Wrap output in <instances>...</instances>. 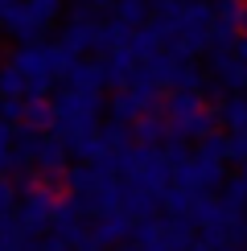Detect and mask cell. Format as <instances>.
Wrapping results in <instances>:
<instances>
[{"label": "cell", "instance_id": "cell-1", "mask_svg": "<svg viewBox=\"0 0 247 251\" xmlns=\"http://www.w3.org/2000/svg\"><path fill=\"white\" fill-rule=\"evenodd\" d=\"M95 33H99V17H95V8L82 0V4L66 8V29H62L58 46H66L74 58H87L91 50H95Z\"/></svg>", "mask_w": 247, "mask_h": 251}, {"label": "cell", "instance_id": "cell-2", "mask_svg": "<svg viewBox=\"0 0 247 251\" xmlns=\"http://www.w3.org/2000/svg\"><path fill=\"white\" fill-rule=\"evenodd\" d=\"M206 62H210V78L226 95H247V62L235 58V50H206Z\"/></svg>", "mask_w": 247, "mask_h": 251}, {"label": "cell", "instance_id": "cell-3", "mask_svg": "<svg viewBox=\"0 0 247 251\" xmlns=\"http://www.w3.org/2000/svg\"><path fill=\"white\" fill-rule=\"evenodd\" d=\"M120 210L132 218V223H144L161 210V194L148 190V185H136V181H124V194H120Z\"/></svg>", "mask_w": 247, "mask_h": 251}, {"label": "cell", "instance_id": "cell-4", "mask_svg": "<svg viewBox=\"0 0 247 251\" xmlns=\"http://www.w3.org/2000/svg\"><path fill=\"white\" fill-rule=\"evenodd\" d=\"M62 87H66V91H87V95H99V91L107 87V75H103V58H95V62L78 58L74 66L62 75Z\"/></svg>", "mask_w": 247, "mask_h": 251}, {"label": "cell", "instance_id": "cell-5", "mask_svg": "<svg viewBox=\"0 0 247 251\" xmlns=\"http://www.w3.org/2000/svg\"><path fill=\"white\" fill-rule=\"evenodd\" d=\"M132 218L124 214V210H111V214H99L95 218V231H91V239H95L99 247H107V243H116L124 247V239H132Z\"/></svg>", "mask_w": 247, "mask_h": 251}, {"label": "cell", "instance_id": "cell-6", "mask_svg": "<svg viewBox=\"0 0 247 251\" xmlns=\"http://www.w3.org/2000/svg\"><path fill=\"white\" fill-rule=\"evenodd\" d=\"M202 107H210L202 91H169V95H165V103H161V116L169 120V124H181V120L198 116Z\"/></svg>", "mask_w": 247, "mask_h": 251}, {"label": "cell", "instance_id": "cell-7", "mask_svg": "<svg viewBox=\"0 0 247 251\" xmlns=\"http://www.w3.org/2000/svg\"><path fill=\"white\" fill-rule=\"evenodd\" d=\"M136 70H140V58L132 54L128 46L103 58V75H107V87H111V91H124V87L132 82V75H136Z\"/></svg>", "mask_w": 247, "mask_h": 251}, {"label": "cell", "instance_id": "cell-8", "mask_svg": "<svg viewBox=\"0 0 247 251\" xmlns=\"http://www.w3.org/2000/svg\"><path fill=\"white\" fill-rule=\"evenodd\" d=\"M169 136H173V128H169V120H165L161 111H148V116H140L136 124H132V140L144 144V149H157V144H165Z\"/></svg>", "mask_w": 247, "mask_h": 251}, {"label": "cell", "instance_id": "cell-9", "mask_svg": "<svg viewBox=\"0 0 247 251\" xmlns=\"http://www.w3.org/2000/svg\"><path fill=\"white\" fill-rule=\"evenodd\" d=\"M128 37H132V29L124 25V21H116V17L99 21V33H95V54H99V58L116 54V50H124V46H128Z\"/></svg>", "mask_w": 247, "mask_h": 251}, {"label": "cell", "instance_id": "cell-10", "mask_svg": "<svg viewBox=\"0 0 247 251\" xmlns=\"http://www.w3.org/2000/svg\"><path fill=\"white\" fill-rule=\"evenodd\" d=\"M231 152V132H210L206 140L194 144V161H210V165H226Z\"/></svg>", "mask_w": 247, "mask_h": 251}, {"label": "cell", "instance_id": "cell-11", "mask_svg": "<svg viewBox=\"0 0 247 251\" xmlns=\"http://www.w3.org/2000/svg\"><path fill=\"white\" fill-rule=\"evenodd\" d=\"M140 116H148V107L132 95V91H116L111 95V120H120V124H136Z\"/></svg>", "mask_w": 247, "mask_h": 251}, {"label": "cell", "instance_id": "cell-12", "mask_svg": "<svg viewBox=\"0 0 247 251\" xmlns=\"http://www.w3.org/2000/svg\"><path fill=\"white\" fill-rule=\"evenodd\" d=\"M128 50H132V54H136L140 62H148V58H157L165 46H161L157 29H152V25H144V29H132V37H128Z\"/></svg>", "mask_w": 247, "mask_h": 251}, {"label": "cell", "instance_id": "cell-13", "mask_svg": "<svg viewBox=\"0 0 247 251\" xmlns=\"http://www.w3.org/2000/svg\"><path fill=\"white\" fill-rule=\"evenodd\" d=\"M111 17H116V21H124L128 29H144V25L152 21V8H148V0H120Z\"/></svg>", "mask_w": 247, "mask_h": 251}, {"label": "cell", "instance_id": "cell-14", "mask_svg": "<svg viewBox=\"0 0 247 251\" xmlns=\"http://www.w3.org/2000/svg\"><path fill=\"white\" fill-rule=\"evenodd\" d=\"M54 120H58L54 99H25V124H29V128L49 132V128H54Z\"/></svg>", "mask_w": 247, "mask_h": 251}, {"label": "cell", "instance_id": "cell-15", "mask_svg": "<svg viewBox=\"0 0 247 251\" xmlns=\"http://www.w3.org/2000/svg\"><path fill=\"white\" fill-rule=\"evenodd\" d=\"M219 120H222L231 132H247V95H231V99H222Z\"/></svg>", "mask_w": 247, "mask_h": 251}, {"label": "cell", "instance_id": "cell-16", "mask_svg": "<svg viewBox=\"0 0 247 251\" xmlns=\"http://www.w3.org/2000/svg\"><path fill=\"white\" fill-rule=\"evenodd\" d=\"M25 91H29L25 75L4 58V66H0V95H4V99H25Z\"/></svg>", "mask_w": 247, "mask_h": 251}, {"label": "cell", "instance_id": "cell-17", "mask_svg": "<svg viewBox=\"0 0 247 251\" xmlns=\"http://www.w3.org/2000/svg\"><path fill=\"white\" fill-rule=\"evenodd\" d=\"M219 202L226 206L231 214H239L243 206H247V177L239 173V177H226V185H222V198Z\"/></svg>", "mask_w": 247, "mask_h": 251}, {"label": "cell", "instance_id": "cell-18", "mask_svg": "<svg viewBox=\"0 0 247 251\" xmlns=\"http://www.w3.org/2000/svg\"><path fill=\"white\" fill-rule=\"evenodd\" d=\"M29 13H33L37 21H41V25H54V21L62 17V0H29Z\"/></svg>", "mask_w": 247, "mask_h": 251}, {"label": "cell", "instance_id": "cell-19", "mask_svg": "<svg viewBox=\"0 0 247 251\" xmlns=\"http://www.w3.org/2000/svg\"><path fill=\"white\" fill-rule=\"evenodd\" d=\"M0 120L13 124V128H21V124H25V99H4L0 103Z\"/></svg>", "mask_w": 247, "mask_h": 251}, {"label": "cell", "instance_id": "cell-20", "mask_svg": "<svg viewBox=\"0 0 247 251\" xmlns=\"http://www.w3.org/2000/svg\"><path fill=\"white\" fill-rule=\"evenodd\" d=\"M226 165H247V132H231V152Z\"/></svg>", "mask_w": 247, "mask_h": 251}, {"label": "cell", "instance_id": "cell-21", "mask_svg": "<svg viewBox=\"0 0 247 251\" xmlns=\"http://www.w3.org/2000/svg\"><path fill=\"white\" fill-rule=\"evenodd\" d=\"M243 4H247V0H214V17L239 21V17H243Z\"/></svg>", "mask_w": 247, "mask_h": 251}, {"label": "cell", "instance_id": "cell-22", "mask_svg": "<svg viewBox=\"0 0 247 251\" xmlns=\"http://www.w3.org/2000/svg\"><path fill=\"white\" fill-rule=\"evenodd\" d=\"M13 198H17V185L8 181V177H0V218L13 214Z\"/></svg>", "mask_w": 247, "mask_h": 251}, {"label": "cell", "instance_id": "cell-23", "mask_svg": "<svg viewBox=\"0 0 247 251\" xmlns=\"http://www.w3.org/2000/svg\"><path fill=\"white\" fill-rule=\"evenodd\" d=\"M13 140H17V128L0 120V149H13Z\"/></svg>", "mask_w": 247, "mask_h": 251}, {"label": "cell", "instance_id": "cell-24", "mask_svg": "<svg viewBox=\"0 0 247 251\" xmlns=\"http://www.w3.org/2000/svg\"><path fill=\"white\" fill-rule=\"evenodd\" d=\"M87 4L95 8V13H116V4H120V0H87Z\"/></svg>", "mask_w": 247, "mask_h": 251}, {"label": "cell", "instance_id": "cell-25", "mask_svg": "<svg viewBox=\"0 0 247 251\" xmlns=\"http://www.w3.org/2000/svg\"><path fill=\"white\" fill-rule=\"evenodd\" d=\"M235 58H239V62H247V37H239V41H235Z\"/></svg>", "mask_w": 247, "mask_h": 251}, {"label": "cell", "instance_id": "cell-26", "mask_svg": "<svg viewBox=\"0 0 247 251\" xmlns=\"http://www.w3.org/2000/svg\"><path fill=\"white\" fill-rule=\"evenodd\" d=\"M239 29H243V37H247V4H243V17H239Z\"/></svg>", "mask_w": 247, "mask_h": 251}, {"label": "cell", "instance_id": "cell-27", "mask_svg": "<svg viewBox=\"0 0 247 251\" xmlns=\"http://www.w3.org/2000/svg\"><path fill=\"white\" fill-rule=\"evenodd\" d=\"M116 251H144V247H136V243H124V247H116Z\"/></svg>", "mask_w": 247, "mask_h": 251}, {"label": "cell", "instance_id": "cell-28", "mask_svg": "<svg viewBox=\"0 0 247 251\" xmlns=\"http://www.w3.org/2000/svg\"><path fill=\"white\" fill-rule=\"evenodd\" d=\"M190 251H214V247H206V243H194V247H190Z\"/></svg>", "mask_w": 247, "mask_h": 251}, {"label": "cell", "instance_id": "cell-29", "mask_svg": "<svg viewBox=\"0 0 247 251\" xmlns=\"http://www.w3.org/2000/svg\"><path fill=\"white\" fill-rule=\"evenodd\" d=\"M243 177H247V165H243Z\"/></svg>", "mask_w": 247, "mask_h": 251}, {"label": "cell", "instance_id": "cell-30", "mask_svg": "<svg viewBox=\"0 0 247 251\" xmlns=\"http://www.w3.org/2000/svg\"><path fill=\"white\" fill-rule=\"evenodd\" d=\"M0 103H4V95H0Z\"/></svg>", "mask_w": 247, "mask_h": 251}]
</instances>
